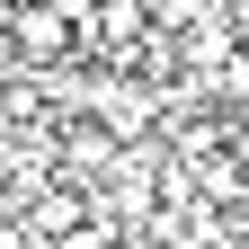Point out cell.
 <instances>
[{"label":"cell","instance_id":"obj_1","mask_svg":"<svg viewBox=\"0 0 249 249\" xmlns=\"http://www.w3.org/2000/svg\"><path fill=\"white\" fill-rule=\"evenodd\" d=\"M27 62H53L62 45H71V9H62V0H45V9H18V36H9Z\"/></svg>","mask_w":249,"mask_h":249},{"label":"cell","instance_id":"obj_2","mask_svg":"<svg viewBox=\"0 0 249 249\" xmlns=\"http://www.w3.org/2000/svg\"><path fill=\"white\" fill-rule=\"evenodd\" d=\"M18 36V0H0V45H9Z\"/></svg>","mask_w":249,"mask_h":249}]
</instances>
